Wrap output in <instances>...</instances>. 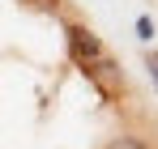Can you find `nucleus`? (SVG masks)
Returning a JSON list of instances; mask_svg holds the SVG:
<instances>
[{"label":"nucleus","instance_id":"1","mask_svg":"<svg viewBox=\"0 0 158 149\" xmlns=\"http://www.w3.org/2000/svg\"><path fill=\"white\" fill-rule=\"evenodd\" d=\"M69 55H73V64H77V68H85V73H90V68L107 55V47H103V38H98L90 26L73 22V26H69Z\"/></svg>","mask_w":158,"mask_h":149},{"label":"nucleus","instance_id":"2","mask_svg":"<svg viewBox=\"0 0 158 149\" xmlns=\"http://www.w3.org/2000/svg\"><path fill=\"white\" fill-rule=\"evenodd\" d=\"M90 81H94V90H98L107 102H115L120 94H124V73H120V64H115V55H111V51H107L103 60L90 68Z\"/></svg>","mask_w":158,"mask_h":149},{"label":"nucleus","instance_id":"3","mask_svg":"<svg viewBox=\"0 0 158 149\" xmlns=\"http://www.w3.org/2000/svg\"><path fill=\"white\" fill-rule=\"evenodd\" d=\"M107 149H150L141 136H132V132H124V136H115V141H107Z\"/></svg>","mask_w":158,"mask_h":149},{"label":"nucleus","instance_id":"4","mask_svg":"<svg viewBox=\"0 0 158 149\" xmlns=\"http://www.w3.org/2000/svg\"><path fill=\"white\" fill-rule=\"evenodd\" d=\"M137 34H141V38H154V22H150V17H137Z\"/></svg>","mask_w":158,"mask_h":149},{"label":"nucleus","instance_id":"5","mask_svg":"<svg viewBox=\"0 0 158 149\" xmlns=\"http://www.w3.org/2000/svg\"><path fill=\"white\" fill-rule=\"evenodd\" d=\"M145 68L154 73V85H158V51H150V55H145Z\"/></svg>","mask_w":158,"mask_h":149},{"label":"nucleus","instance_id":"6","mask_svg":"<svg viewBox=\"0 0 158 149\" xmlns=\"http://www.w3.org/2000/svg\"><path fill=\"white\" fill-rule=\"evenodd\" d=\"M26 4H34V9H60L64 0H26Z\"/></svg>","mask_w":158,"mask_h":149}]
</instances>
